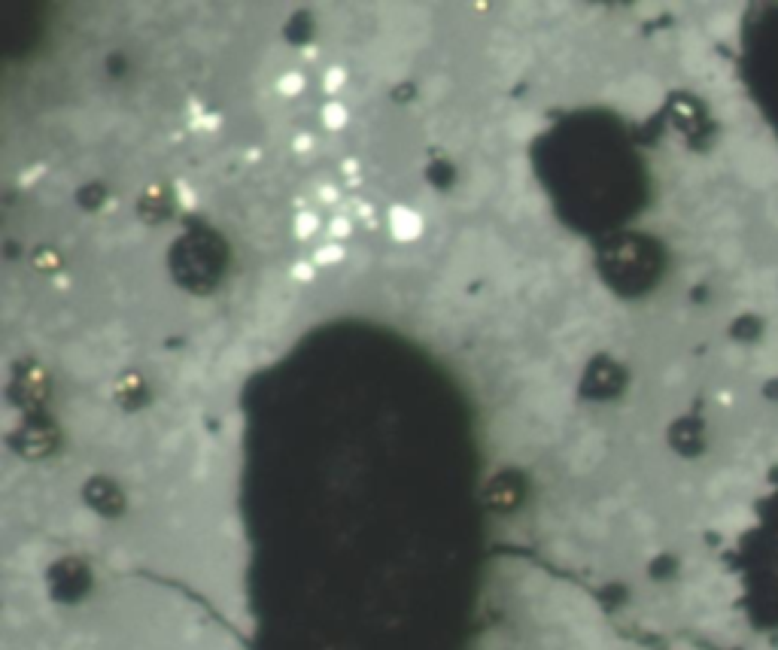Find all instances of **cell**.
I'll use <instances>...</instances> for the list:
<instances>
[{
	"instance_id": "obj_1",
	"label": "cell",
	"mask_w": 778,
	"mask_h": 650,
	"mask_svg": "<svg viewBox=\"0 0 778 650\" xmlns=\"http://www.w3.org/2000/svg\"><path fill=\"white\" fill-rule=\"evenodd\" d=\"M332 234H341V237L350 234V222L347 219H334L332 222Z\"/></svg>"
},
{
	"instance_id": "obj_2",
	"label": "cell",
	"mask_w": 778,
	"mask_h": 650,
	"mask_svg": "<svg viewBox=\"0 0 778 650\" xmlns=\"http://www.w3.org/2000/svg\"><path fill=\"white\" fill-rule=\"evenodd\" d=\"M298 89H301L298 76H286V80H283V91H298Z\"/></svg>"
}]
</instances>
